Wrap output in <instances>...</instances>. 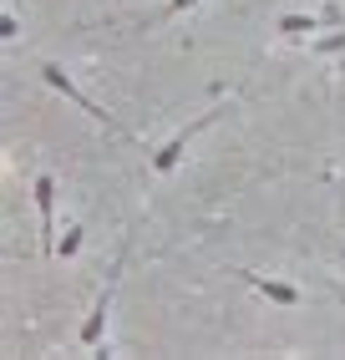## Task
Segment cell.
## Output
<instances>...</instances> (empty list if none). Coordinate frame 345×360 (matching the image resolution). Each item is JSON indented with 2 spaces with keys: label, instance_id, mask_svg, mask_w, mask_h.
<instances>
[{
  "label": "cell",
  "instance_id": "cell-1",
  "mask_svg": "<svg viewBox=\"0 0 345 360\" xmlns=\"http://www.w3.org/2000/svg\"><path fill=\"white\" fill-rule=\"evenodd\" d=\"M127 244H132V233H122V249H117L112 269H107V284H102V295H96L92 315H87V320H82V330H77V345H82V350H96V345H102V335H107V315H112V295H117L122 264H127Z\"/></svg>",
  "mask_w": 345,
  "mask_h": 360
},
{
  "label": "cell",
  "instance_id": "cell-2",
  "mask_svg": "<svg viewBox=\"0 0 345 360\" xmlns=\"http://www.w3.org/2000/svg\"><path fill=\"white\" fill-rule=\"evenodd\" d=\"M41 77H46V86H56V91H61V97H66V102H77V107H82V112L92 117V122H102L107 132H117V137H127V142H132V132H127V127H122V122H117V117H112V112H102V107H96V102H92V97H87V91H82L77 82H71V77H66V71H61L56 61H41Z\"/></svg>",
  "mask_w": 345,
  "mask_h": 360
},
{
  "label": "cell",
  "instance_id": "cell-3",
  "mask_svg": "<svg viewBox=\"0 0 345 360\" xmlns=\"http://www.w3.org/2000/svg\"><path fill=\"white\" fill-rule=\"evenodd\" d=\"M224 112H229V107H224V102H218V107H208V112L199 117V122H188L183 132H172V137L163 142V148H153V158H147V167H153V173H158V178H163V173H172V167H178V162H183V153H188V142H193V137H199V132H203L208 122H218V117H224Z\"/></svg>",
  "mask_w": 345,
  "mask_h": 360
},
{
  "label": "cell",
  "instance_id": "cell-4",
  "mask_svg": "<svg viewBox=\"0 0 345 360\" xmlns=\"http://www.w3.org/2000/svg\"><path fill=\"white\" fill-rule=\"evenodd\" d=\"M31 193H36V213H41V249L56 254V178L41 173L31 183Z\"/></svg>",
  "mask_w": 345,
  "mask_h": 360
},
{
  "label": "cell",
  "instance_id": "cell-5",
  "mask_svg": "<svg viewBox=\"0 0 345 360\" xmlns=\"http://www.w3.org/2000/svg\"><path fill=\"white\" fill-rule=\"evenodd\" d=\"M244 284H254V290L269 300V304H284V309H294V304H300L305 295L300 290H294V284H284V279H269V274H254V269H234Z\"/></svg>",
  "mask_w": 345,
  "mask_h": 360
},
{
  "label": "cell",
  "instance_id": "cell-6",
  "mask_svg": "<svg viewBox=\"0 0 345 360\" xmlns=\"http://www.w3.org/2000/svg\"><path fill=\"white\" fill-rule=\"evenodd\" d=\"M320 26H325L320 15H280V20H275L280 36H310V31H320Z\"/></svg>",
  "mask_w": 345,
  "mask_h": 360
},
{
  "label": "cell",
  "instance_id": "cell-7",
  "mask_svg": "<svg viewBox=\"0 0 345 360\" xmlns=\"http://www.w3.org/2000/svg\"><path fill=\"white\" fill-rule=\"evenodd\" d=\"M82 249V224H66V233L56 238V259H77Z\"/></svg>",
  "mask_w": 345,
  "mask_h": 360
},
{
  "label": "cell",
  "instance_id": "cell-8",
  "mask_svg": "<svg viewBox=\"0 0 345 360\" xmlns=\"http://www.w3.org/2000/svg\"><path fill=\"white\" fill-rule=\"evenodd\" d=\"M310 51H315V56H340V51H345V31H330V36L310 41Z\"/></svg>",
  "mask_w": 345,
  "mask_h": 360
},
{
  "label": "cell",
  "instance_id": "cell-9",
  "mask_svg": "<svg viewBox=\"0 0 345 360\" xmlns=\"http://www.w3.org/2000/svg\"><path fill=\"white\" fill-rule=\"evenodd\" d=\"M20 36V26H15V15L6 11V15H0V41H15Z\"/></svg>",
  "mask_w": 345,
  "mask_h": 360
},
{
  "label": "cell",
  "instance_id": "cell-10",
  "mask_svg": "<svg viewBox=\"0 0 345 360\" xmlns=\"http://www.w3.org/2000/svg\"><path fill=\"white\" fill-rule=\"evenodd\" d=\"M320 20H325V26H345V11H340V6H325V11H320Z\"/></svg>",
  "mask_w": 345,
  "mask_h": 360
},
{
  "label": "cell",
  "instance_id": "cell-11",
  "mask_svg": "<svg viewBox=\"0 0 345 360\" xmlns=\"http://www.w3.org/2000/svg\"><path fill=\"white\" fill-rule=\"evenodd\" d=\"M193 6H199V0H168L163 15H183V11H193Z\"/></svg>",
  "mask_w": 345,
  "mask_h": 360
},
{
  "label": "cell",
  "instance_id": "cell-12",
  "mask_svg": "<svg viewBox=\"0 0 345 360\" xmlns=\"http://www.w3.org/2000/svg\"><path fill=\"white\" fill-rule=\"evenodd\" d=\"M340 259H345V249H340Z\"/></svg>",
  "mask_w": 345,
  "mask_h": 360
}]
</instances>
